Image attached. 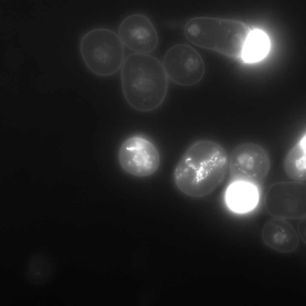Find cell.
Instances as JSON below:
<instances>
[{
	"label": "cell",
	"mask_w": 306,
	"mask_h": 306,
	"mask_svg": "<svg viewBox=\"0 0 306 306\" xmlns=\"http://www.w3.org/2000/svg\"><path fill=\"white\" fill-rule=\"evenodd\" d=\"M229 156L224 147L214 141L199 140L183 153L175 169V185L189 196H207L223 182L228 171Z\"/></svg>",
	"instance_id": "1"
},
{
	"label": "cell",
	"mask_w": 306,
	"mask_h": 306,
	"mask_svg": "<svg viewBox=\"0 0 306 306\" xmlns=\"http://www.w3.org/2000/svg\"><path fill=\"white\" fill-rule=\"evenodd\" d=\"M120 79L124 97L136 110L153 111L166 98L169 78L163 64L153 56L137 53L129 55L121 67Z\"/></svg>",
	"instance_id": "2"
},
{
	"label": "cell",
	"mask_w": 306,
	"mask_h": 306,
	"mask_svg": "<svg viewBox=\"0 0 306 306\" xmlns=\"http://www.w3.org/2000/svg\"><path fill=\"white\" fill-rule=\"evenodd\" d=\"M252 30L238 20L202 16L189 21L184 33L187 39L197 46L237 59L241 58Z\"/></svg>",
	"instance_id": "3"
},
{
	"label": "cell",
	"mask_w": 306,
	"mask_h": 306,
	"mask_svg": "<svg viewBox=\"0 0 306 306\" xmlns=\"http://www.w3.org/2000/svg\"><path fill=\"white\" fill-rule=\"evenodd\" d=\"M80 51L87 68L101 76L116 74L124 61L123 43L116 33L107 28H97L86 33L81 39Z\"/></svg>",
	"instance_id": "4"
},
{
	"label": "cell",
	"mask_w": 306,
	"mask_h": 306,
	"mask_svg": "<svg viewBox=\"0 0 306 306\" xmlns=\"http://www.w3.org/2000/svg\"><path fill=\"white\" fill-rule=\"evenodd\" d=\"M265 208L272 216L283 219L305 217L306 185L304 182L284 181L271 185L265 195Z\"/></svg>",
	"instance_id": "5"
},
{
	"label": "cell",
	"mask_w": 306,
	"mask_h": 306,
	"mask_svg": "<svg viewBox=\"0 0 306 306\" xmlns=\"http://www.w3.org/2000/svg\"><path fill=\"white\" fill-rule=\"evenodd\" d=\"M270 160L266 151L253 143L236 146L229 157L228 171L231 183L242 182L254 184L267 176Z\"/></svg>",
	"instance_id": "6"
},
{
	"label": "cell",
	"mask_w": 306,
	"mask_h": 306,
	"mask_svg": "<svg viewBox=\"0 0 306 306\" xmlns=\"http://www.w3.org/2000/svg\"><path fill=\"white\" fill-rule=\"evenodd\" d=\"M162 64L168 78L183 86L196 84L205 73V65L200 55L193 47L185 44L170 48L165 55Z\"/></svg>",
	"instance_id": "7"
},
{
	"label": "cell",
	"mask_w": 306,
	"mask_h": 306,
	"mask_svg": "<svg viewBox=\"0 0 306 306\" xmlns=\"http://www.w3.org/2000/svg\"><path fill=\"white\" fill-rule=\"evenodd\" d=\"M118 161L122 169L138 177H145L155 173L159 167L160 156L155 145L139 135L130 137L121 145Z\"/></svg>",
	"instance_id": "8"
},
{
	"label": "cell",
	"mask_w": 306,
	"mask_h": 306,
	"mask_svg": "<svg viewBox=\"0 0 306 306\" xmlns=\"http://www.w3.org/2000/svg\"><path fill=\"white\" fill-rule=\"evenodd\" d=\"M118 33L123 45L137 53H151L158 44L155 27L149 18L143 14H134L126 18L119 26Z\"/></svg>",
	"instance_id": "9"
},
{
	"label": "cell",
	"mask_w": 306,
	"mask_h": 306,
	"mask_svg": "<svg viewBox=\"0 0 306 306\" xmlns=\"http://www.w3.org/2000/svg\"><path fill=\"white\" fill-rule=\"evenodd\" d=\"M264 244L277 251L284 253L295 250L299 244L298 235L293 226L284 219L276 218L267 221L262 229Z\"/></svg>",
	"instance_id": "10"
},
{
	"label": "cell",
	"mask_w": 306,
	"mask_h": 306,
	"mask_svg": "<svg viewBox=\"0 0 306 306\" xmlns=\"http://www.w3.org/2000/svg\"><path fill=\"white\" fill-rule=\"evenodd\" d=\"M55 264L48 253L38 251L32 254L27 259L24 268L25 277L33 286L41 287L48 284L55 272Z\"/></svg>",
	"instance_id": "11"
},
{
	"label": "cell",
	"mask_w": 306,
	"mask_h": 306,
	"mask_svg": "<svg viewBox=\"0 0 306 306\" xmlns=\"http://www.w3.org/2000/svg\"><path fill=\"white\" fill-rule=\"evenodd\" d=\"M225 199L229 207L239 213H247L253 210L259 200L258 189L254 184L242 182L231 183L226 192Z\"/></svg>",
	"instance_id": "12"
},
{
	"label": "cell",
	"mask_w": 306,
	"mask_h": 306,
	"mask_svg": "<svg viewBox=\"0 0 306 306\" xmlns=\"http://www.w3.org/2000/svg\"><path fill=\"white\" fill-rule=\"evenodd\" d=\"M306 135L289 150L284 161L287 176L296 181L304 182L306 179Z\"/></svg>",
	"instance_id": "13"
},
{
	"label": "cell",
	"mask_w": 306,
	"mask_h": 306,
	"mask_svg": "<svg viewBox=\"0 0 306 306\" xmlns=\"http://www.w3.org/2000/svg\"><path fill=\"white\" fill-rule=\"evenodd\" d=\"M270 42L267 34L258 29H252L245 43L241 58L245 62H259L268 54Z\"/></svg>",
	"instance_id": "14"
},
{
	"label": "cell",
	"mask_w": 306,
	"mask_h": 306,
	"mask_svg": "<svg viewBox=\"0 0 306 306\" xmlns=\"http://www.w3.org/2000/svg\"><path fill=\"white\" fill-rule=\"evenodd\" d=\"M298 225V232L299 235L302 240L306 243V218H302Z\"/></svg>",
	"instance_id": "15"
}]
</instances>
